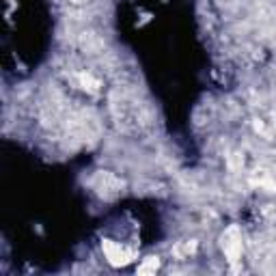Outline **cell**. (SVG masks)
Listing matches in <instances>:
<instances>
[{
  "label": "cell",
  "mask_w": 276,
  "mask_h": 276,
  "mask_svg": "<svg viewBox=\"0 0 276 276\" xmlns=\"http://www.w3.org/2000/svg\"><path fill=\"white\" fill-rule=\"evenodd\" d=\"M222 250L229 263H238L242 257V235L238 226H229L222 235Z\"/></svg>",
  "instance_id": "obj_1"
},
{
  "label": "cell",
  "mask_w": 276,
  "mask_h": 276,
  "mask_svg": "<svg viewBox=\"0 0 276 276\" xmlns=\"http://www.w3.org/2000/svg\"><path fill=\"white\" fill-rule=\"evenodd\" d=\"M104 253H106L108 261L112 265H123V263H127L129 259H132V253L123 250L119 244H115V242H104Z\"/></svg>",
  "instance_id": "obj_2"
},
{
  "label": "cell",
  "mask_w": 276,
  "mask_h": 276,
  "mask_svg": "<svg viewBox=\"0 0 276 276\" xmlns=\"http://www.w3.org/2000/svg\"><path fill=\"white\" fill-rule=\"evenodd\" d=\"M100 179H102L100 194H108V192H119V190H121V181H117L112 175L102 173V175H100Z\"/></svg>",
  "instance_id": "obj_3"
},
{
  "label": "cell",
  "mask_w": 276,
  "mask_h": 276,
  "mask_svg": "<svg viewBox=\"0 0 276 276\" xmlns=\"http://www.w3.org/2000/svg\"><path fill=\"white\" fill-rule=\"evenodd\" d=\"M160 267V261H158V257H147L143 261V265L138 267V274H153Z\"/></svg>",
  "instance_id": "obj_4"
},
{
  "label": "cell",
  "mask_w": 276,
  "mask_h": 276,
  "mask_svg": "<svg viewBox=\"0 0 276 276\" xmlns=\"http://www.w3.org/2000/svg\"><path fill=\"white\" fill-rule=\"evenodd\" d=\"M78 78H80V82L84 84V88H88V91H97V88H100V82H97V80H93L88 74H80Z\"/></svg>",
  "instance_id": "obj_5"
},
{
  "label": "cell",
  "mask_w": 276,
  "mask_h": 276,
  "mask_svg": "<svg viewBox=\"0 0 276 276\" xmlns=\"http://www.w3.org/2000/svg\"><path fill=\"white\" fill-rule=\"evenodd\" d=\"M71 3H76V5H80V3H86V0H71Z\"/></svg>",
  "instance_id": "obj_6"
}]
</instances>
